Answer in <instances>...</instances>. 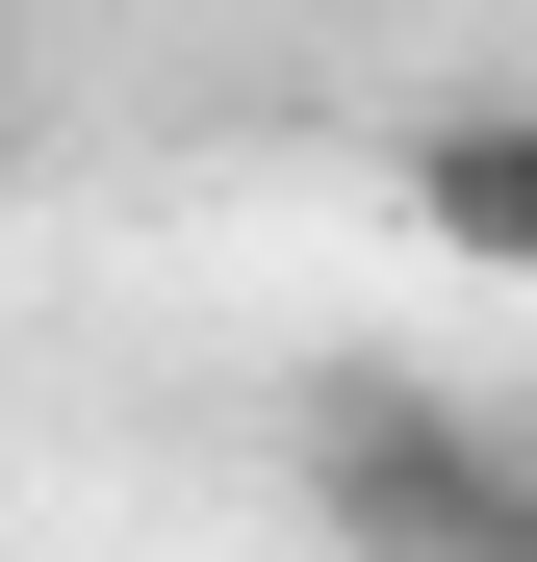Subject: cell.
Here are the masks:
<instances>
[{
	"instance_id": "1",
	"label": "cell",
	"mask_w": 537,
	"mask_h": 562,
	"mask_svg": "<svg viewBox=\"0 0 537 562\" xmlns=\"http://www.w3.org/2000/svg\"><path fill=\"white\" fill-rule=\"evenodd\" d=\"M282 486L333 562H537V435L410 384V358H333V384L282 409Z\"/></svg>"
},
{
	"instance_id": "2",
	"label": "cell",
	"mask_w": 537,
	"mask_h": 562,
	"mask_svg": "<svg viewBox=\"0 0 537 562\" xmlns=\"http://www.w3.org/2000/svg\"><path fill=\"white\" fill-rule=\"evenodd\" d=\"M410 231L461 281H537V103H435L410 128Z\"/></svg>"
}]
</instances>
